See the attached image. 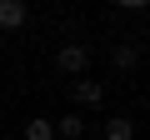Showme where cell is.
Here are the masks:
<instances>
[{
	"label": "cell",
	"instance_id": "3957f363",
	"mask_svg": "<svg viewBox=\"0 0 150 140\" xmlns=\"http://www.w3.org/2000/svg\"><path fill=\"white\" fill-rule=\"evenodd\" d=\"M25 20H30V10L20 0H0V30H20Z\"/></svg>",
	"mask_w": 150,
	"mask_h": 140
},
{
	"label": "cell",
	"instance_id": "52a82bcc",
	"mask_svg": "<svg viewBox=\"0 0 150 140\" xmlns=\"http://www.w3.org/2000/svg\"><path fill=\"white\" fill-rule=\"evenodd\" d=\"M110 60H115V70H135V60H140V55H135V45H115V55H110Z\"/></svg>",
	"mask_w": 150,
	"mask_h": 140
},
{
	"label": "cell",
	"instance_id": "6da1fadb",
	"mask_svg": "<svg viewBox=\"0 0 150 140\" xmlns=\"http://www.w3.org/2000/svg\"><path fill=\"white\" fill-rule=\"evenodd\" d=\"M55 65L65 70V75H70V80H80V75H85V65H90V50L70 40V45H60V55H55Z\"/></svg>",
	"mask_w": 150,
	"mask_h": 140
},
{
	"label": "cell",
	"instance_id": "5b68a950",
	"mask_svg": "<svg viewBox=\"0 0 150 140\" xmlns=\"http://www.w3.org/2000/svg\"><path fill=\"white\" fill-rule=\"evenodd\" d=\"M105 140H135V120L110 115V120H105Z\"/></svg>",
	"mask_w": 150,
	"mask_h": 140
},
{
	"label": "cell",
	"instance_id": "277c9868",
	"mask_svg": "<svg viewBox=\"0 0 150 140\" xmlns=\"http://www.w3.org/2000/svg\"><path fill=\"white\" fill-rule=\"evenodd\" d=\"M80 135H85V120L80 115H60L55 120V140H80Z\"/></svg>",
	"mask_w": 150,
	"mask_h": 140
},
{
	"label": "cell",
	"instance_id": "7a4b0ae2",
	"mask_svg": "<svg viewBox=\"0 0 150 140\" xmlns=\"http://www.w3.org/2000/svg\"><path fill=\"white\" fill-rule=\"evenodd\" d=\"M70 95H75V105H100V100H105V85L80 75V80H70Z\"/></svg>",
	"mask_w": 150,
	"mask_h": 140
},
{
	"label": "cell",
	"instance_id": "8992f818",
	"mask_svg": "<svg viewBox=\"0 0 150 140\" xmlns=\"http://www.w3.org/2000/svg\"><path fill=\"white\" fill-rule=\"evenodd\" d=\"M25 140H55V120H25Z\"/></svg>",
	"mask_w": 150,
	"mask_h": 140
}]
</instances>
